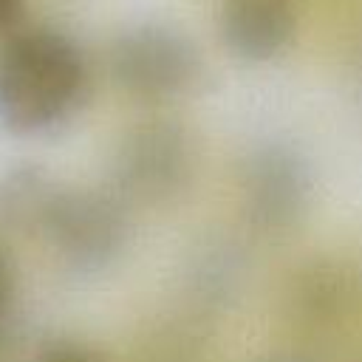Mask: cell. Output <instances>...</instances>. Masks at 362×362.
I'll return each mask as SVG.
<instances>
[{
	"instance_id": "10",
	"label": "cell",
	"mask_w": 362,
	"mask_h": 362,
	"mask_svg": "<svg viewBox=\"0 0 362 362\" xmlns=\"http://www.w3.org/2000/svg\"><path fill=\"white\" fill-rule=\"evenodd\" d=\"M14 294H17V266H14V257L8 255V249L0 243V322L8 314Z\"/></svg>"
},
{
	"instance_id": "8",
	"label": "cell",
	"mask_w": 362,
	"mask_h": 362,
	"mask_svg": "<svg viewBox=\"0 0 362 362\" xmlns=\"http://www.w3.org/2000/svg\"><path fill=\"white\" fill-rule=\"evenodd\" d=\"M57 181L37 164H20L0 181V226L23 235H37L45 204Z\"/></svg>"
},
{
	"instance_id": "7",
	"label": "cell",
	"mask_w": 362,
	"mask_h": 362,
	"mask_svg": "<svg viewBox=\"0 0 362 362\" xmlns=\"http://www.w3.org/2000/svg\"><path fill=\"white\" fill-rule=\"evenodd\" d=\"M291 305L308 325H337L362 305V269L345 257L322 255L303 263L291 283Z\"/></svg>"
},
{
	"instance_id": "6",
	"label": "cell",
	"mask_w": 362,
	"mask_h": 362,
	"mask_svg": "<svg viewBox=\"0 0 362 362\" xmlns=\"http://www.w3.org/2000/svg\"><path fill=\"white\" fill-rule=\"evenodd\" d=\"M297 34L294 0H221L218 37L240 62L277 59Z\"/></svg>"
},
{
	"instance_id": "4",
	"label": "cell",
	"mask_w": 362,
	"mask_h": 362,
	"mask_svg": "<svg viewBox=\"0 0 362 362\" xmlns=\"http://www.w3.org/2000/svg\"><path fill=\"white\" fill-rule=\"evenodd\" d=\"M37 238L71 272H105L130 240L127 204L116 192L57 184L40 218Z\"/></svg>"
},
{
	"instance_id": "5",
	"label": "cell",
	"mask_w": 362,
	"mask_h": 362,
	"mask_svg": "<svg viewBox=\"0 0 362 362\" xmlns=\"http://www.w3.org/2000/svg\"><path fill=\"white\" fill-rule=\"evenodd\" d=\"M238 201L243 221L260 235L297 229L314 201L311 161L286 139H263L238 164Z\"/></svg>"
},
{
	"instance_id": "9",
	"label": "cell",
	"mask_w": 362,
	"mask_h": 362,
	"mask_svg": "<svg viewBox=\"0 0 362 362\" xmlns=\"http://www.w3.org/2000/svg\"><path fill=\"white\" fill-rule=\"evenodd\" d=\"M34 362H110L102 351L85 345V342H74V339H57L48 342Z\"/></svg>"
},
{
	"instance_id": "11",
	"label": "cell",
	"mask_w": 362,
	"mask_h": 362,
	"mask_svg": "<svg viewBox=\"0 0 362 362\" xmlns=\"http://www.w3.org/2000/svg\"><path fill=\"white\" fill-rule=\"evenodd\" d=\"M25 11L28 0H0V37L25 25Z\"/></svg>"
},
{
	"instance_id": "2",
	"label": "cell",
	"mask_w": 362,
	"mask_h": 362,
	"mask_svg": "<svg viewBox=\"0 0 362 362\" xmlns=\"http://www.w3.org/2000/svg\"><path fill=\"white\" fill-rule=\"evenodd\" d=\"M107 74L124 96L144 105H167L201 88L206 62L184 28L164 20H139L113 34Z\"/></svg>"
},
{
	"instance_id": "1",
	"label": "cell",
	"mask_w": 362,
	"mask_h": 362,
	"mask_svg": "<svg viewBox=\"0 0 362 362\" xmlns=\"http://www.w3.org/2000/svg\"><path fill=\"white\" fill-rule=\"evenodd\" d=\"M90 93L85 48L57 25H20L0 37V127L42 136L71 122Z\"/></svg>"
},
{
	"instance_id": "12",
	"label": "cell",
	"mask_w": 362,
	"mask_h": 362,
	"mask_svg": "<svg viewBox=\"0 0 362 362\" xmlns=\"http://www.w3.org/2000/svg\"><path fill=\"white\" fill-rule=\"evenodd\" d=\"M260 362H311L308 356H303V354H291V351H277V354H269L266 359H260Z\"/></svg>"
},
{
	"instance_id": "3",
	"label": "cell",
	"mask_w": 362,
	"mask_h": 362,
	"mask_svg": "<svg viewBox=\"0 0 362 362\" xmlns=\"http://www.w3.org/2000/svg\"><path fill=\"white\" fill-rule=\"evenodd\" d=\"M198 173V144L175 119H144L122 133L110 156L113 192L124 204H170L181 198Z\"/></svg>"
}]
</instances>
